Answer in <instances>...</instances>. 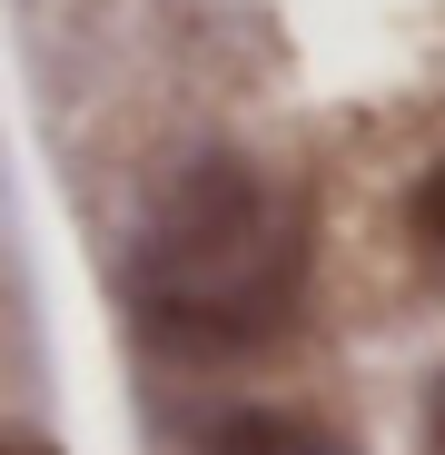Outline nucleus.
I'll return each mask as SVG.
<instances>
[{
    "instance_id": "1",
    "label": "nucleus",
    "mask_w": 445,
    "mask_h": 455,
    "mask_svg": "<svg viewBox=\"0 0 445 455\" xmlns=\"http://www.w3.org/2000/svg\"><path fill=\"white\" fill-rule=\"evenodd\" d=\"M307 218L248 159H198L129 258V307L169 356H258L297 327Z\"/></svg>"
},
{
    "instance_id": "4",
    "label": "nucleus",
    "mask_w": 445,
    "mask_h": 455,
    "mask_svg": "<svg viewBox=\"0 0 445 455\" xmlns=\"http://www.w3.org/2000/svg\"><path fill=\"white\" fill-rule=\"evenodd\" d=\"M0 455H50V445H30V435H0Z\"/></svg>"
},
{
    "instance_id": "5",
    "label": "nucleus",
    "mask_w": 445,
    "mask_h": 455,
    "mask_svg": "<svg viewBox=\"0 0 445 455\" xmlns=\"http://www.w3.org/2000/svg\"><path fill=\"white\" fill-rule=\"evenodd\" d=\"M425 435H435V455H445V387H435V426H425Z\"/></svg>"
},
{
    "instance_id": "2",
    "label": "nucleus",
    "mask_w": 445,
    "mask_h": 455,
    "mask_svg": "<svg viewBox=\"0 0 445 455\" xmlns=\"http://www.w3.org/2000/svg\"><path fill=\"white\" fill-rule=\"evenodd\" d=\"M198 455H356L346 435L307 426V416H267V406H238V416H218L198 435Z\"/></svg>"
},
{
    "instance_id": "3",
    "label": "nucleus",
    "mask_w": 445,
    "mask_h": 455,
    "mask_svg": "<svg viewBox=\"0 0 445 455\" xmlns=\"http://www.w3.org/2000/svg\"><path fill=\"white\" fill-rule=\"evenodd\" d=\"M406 228H416V238H425V248L445 258V159H435V169L416 179V198H406Z\"/></svg>"
}]
</instances>
